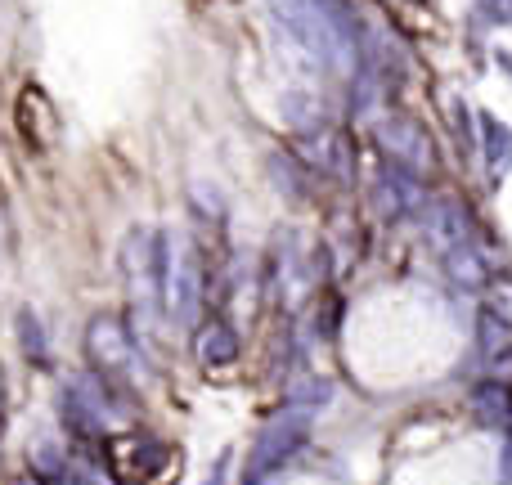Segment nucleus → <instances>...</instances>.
<instances>
[{"label":"nucleus","mask_w":512,"mask_h":485,"mask_svg":"<svg viewBox=\"0 0 512 485\" xmlns=\"http://www.w3.org/2000/svg\"><path fill=\"white\" fill-rule=\"evenodd\" d=\"M194 355L203 369H225V364L239 360V333L225 319H207L194 337Z\"/></svg>","instance_id":"423d86ee"},{"label":"nucleus","mask_w":512,"mask_h":485,"mask_svg":"<svg viewBox=\"0 0 512 485\" xmlns=\"http://www.w3.org/2000/svg\"><path fill=\"white\" fill-rule=\"evenodd\" d=\"M481 126H486V149H490V171L495 176H504V167H512V131L495 122V117H481Z\"/></svg>","instance_id":"1a4fd4ad"},{"label":"nucleus","mask_w":512,"mask_h":485,"mask_svg":"<svg viewBox=\"0 0 512 485\" xmlns=\"http://www.w3.org/2000/svg\"><path fill=\"white\" fill-rule=\"evenodd\" d=\"M301 418H279V423L270 427V432L256 441V459H252V472H261V468H270V463H279V459H288V450H297V436H301Z\"/></svg>","instance_id":"0eeeda50"},{"label":"nucleus","mask_w":512,"mask_h":485,"mask_svg":"<svg viewBox=\"0 0 512 485\" xmlns=\"http://www.w3.org/2000/svg\"><path fill=\"white\" fill-rule=\"evenodd\" d=\"M104 450H108V468H113V477L122 485H153L162 463H176L167 445H158L153 436H140V432L108 436Z\"/></svg>","instance_id":"7ed1b4c3"},{"label":"nucleus","mask_w":512,"mask_h":485,"mask_svg":"<svg viewBox=\"0 0 512 485\" xmlns=\"http://www.w3.org/2000/svg\"><path fill=\"white\" fill-rule=\"evenodd\" d=\"M14 117H18V131H23V140L32 144V149H50L54 144V108L36 86H23Z\"/></svg>","instance_id":"39448f33"},{"label":"nucleus","mask_w":512,"mask_h":485,"mask_svg":"<svg viewBox=\"0 0 512 485\" xmlns=\"http://www.w3.org/2000/svg\"><path fill=\"white\" fill-rule=\"evenodd\" d=\"M378 144H382V153L391 158V167H405V171H414V176L418 171H427V162H432V140H427L409 117L382 122L378 126Z\"/></svg>","instance_id":"20e7f679"},{"label":"nucleus","mask_w":512,"mask_h":485,"mask_svg":"<svg viewBox=\"0 0 512 485\" xmlns=\"http://www.w3.org/2000/svg\"><path fill=\"white\" fill-rule=\"evenodd\" d=\"M0 418H5V378H0Z\"/></svg>","instance_id":"ddd939ff"},{"label":"nucleus","mask_w":512,"mask_h":485,"mask_svg":"<svg viewBox=\"0 0 512 485\" xmlns=\"http://www.w3.org/2000/svg\"><path fill=\"white\" fill-rule=\"evenodd\" d=\"M18 333H23V342H27V355H32V360H45V346H41V337H36V315L32 310L18 315Z\"/></svg>","instance_id":"9b49d317"},{"label":"nucleus","mask_w":512,"mask_h":485,"mask_svg":"<svg viewBox=\"0 0 512 485\" xmlns=\"http://www.w3.org/2000/svg\"><path fill=\"white\" fill-rule=\"evenodd\" d=\"M86 355L90 369L108 382V387H131L135 373H140V346H135V333L122 315L104 310L86 324Z\"/></svg>","instance_id":"f03ea898"},{"label":"nucleus","mask_w":512,"mask_h":485,"mask_svg":"<svg viewBox=\"0 0 512 485\" xmlns=\"http://www.w3.org/2000/svg\"><path fill=\"white\" fill-rule=\"evenodd\" d=\"M32 468H36V477L59 481V472H63L59 450H54V445H32Z\"/></svg>","instance_id":"9d476101"},{"label":"nucleus","mask_w":512,"mask_h":485,"mask_svg":"<svg viewBox=\"0 0 512 485\" xmlns=\"http://www.w3.org/2000/svg\"><path fill=\"white\" fill-rule=\"evenodd\" d=\"M207 485H216V481H207Z\"/></svg>","instance_id":"4468645a"},{"label":"nucleus","mask_w":512,"mask_h":485,"mask_svg":"<svg viewBox=\"0 0 512 485\" xmlns=\"http://www.w3.org/2000/svg\"><path fill=\"white\" fill-rule=\"evenodd\" d=\"M306 158L315 162V167H324V171H337V176H351V153H346V140L337 131H319L315 140L306 144Z\"/></svg>","instance_id":"6e6552de"},{"label":"nucleus","mask_w":512,"mask_h":485,"mask_svg":"<svg viewBox=\"0 0 512 485\" xmlns=\"http://www.w3.org/2000/svg\"><path fill=\"white\" fill-rule=\"evenodd\" d=\"M122 270H126V292L140 319H153L167 310V270H171V239L167 234L135 230L122 243Z\"/></svg>","instance_id":"f257e3e1"},{"label":"nucleus","mask_w":512,"mask_h":485,"mask_svg":"<svg viewBox=\"0 0 512 485\" xmlns=\"http://www.w3.org/2000/svg\"><path fill=\"white\" fill-rule=\"evenodd\" d=\"M486 5L490 18H499V23H512V0H481Z\"/></svg>","instance_id":"f8f14e48"}]
</instances>
